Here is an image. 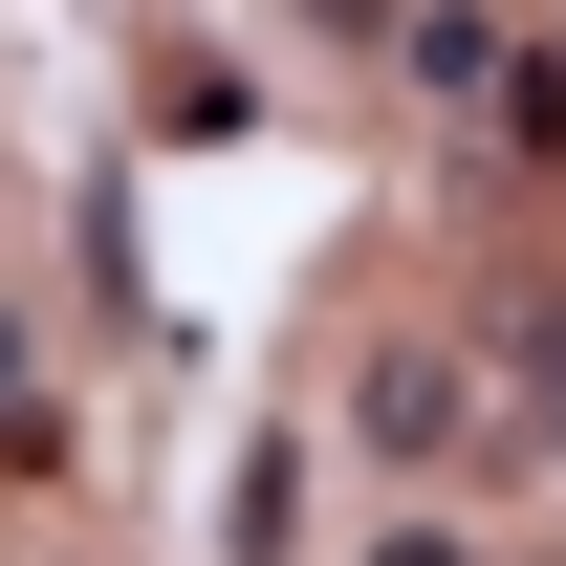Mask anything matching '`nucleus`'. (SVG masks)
<instances>
[{"label": "nucleus", "instance_id": "f257e3e1", "mask_svg": "<svg viewBox=\"0 0 566 566\" xmlns=\"http://www.w3.org/2000/svg\"><path fill=\"white\" fill-rule=\"evenodd\" d=\"M415 87L458 109V132H501V153H545V132H566V66L523 44V22H480V0H436V22H415Z\"/></svg>", "mask_w": 566, "mask_h": 566}, {"label": "nucleus", "instance_id": "f03ea898", "mask_svg": "<svg viewBox=\"0 0 566 566\" xmlns=\"http://www.w3.org/2000/svg\"><path fill=\"white\" fill-rule=\"evenodd\" d=\"M370 436H392V458H458V370L392 349V370H370Z\"/></svg>", "mask_w": 566, "mask_h": 566}, {"label": "nucleus", "instance_id": "7ed1b4c3", "mask_svg": "<svg viewBox=\"0 0 566 566\" xmlns=\"http://www.w3.org/2000/svg\"><path fill=\"white\" fill-rule=\"evenodd\" d=\"M370 566H480V545H436V523H392V545H370Z\"/></svg>", "mask_w": 566, "mask_h": 566}, {"label": "nucleus", "instance_id": "20e7f679", "mask_svg": "<svg viewBox=\"0 0 566 566\" xmlns=\"http://www.w3.org/2000/svg\"><path fill=\"white\" fill-rule=\"evenodd\" d=\"M545 415H566V392H545Z\"/></svg>", "mask_w": 566, "mask_h": 566}]
</instances>
